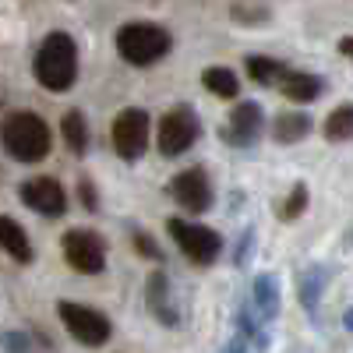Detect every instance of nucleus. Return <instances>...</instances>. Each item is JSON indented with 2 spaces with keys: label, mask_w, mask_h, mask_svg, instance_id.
Listing matches in <instances>:
<instances>
[{
  "label": "nucleus",
  "mask_w": 353,
  "mask_h": 353,
  "mask_svg": "<svg viewBox=\"0 0 353 353\" xmlns=\"http://www.w3.org/2000/svg\"><path fill=\"white\" fill-rule=\"evenodd\" d=\"M64 141H68V149L74 156H81L88 149V124H85V117L78 110H68L64 113Z\"/></svg>",
  "instance_id": "20"
},
{
  "label": "nucleus",
  "mask_w": 353,
  "mask_h": 353,
  "mask_svg": "<svg viewBox=\"0 0 353 353\" xmlns=\"http://www.w3.org/2000/svg\"><path fill=\"white\" fill-rule=\"evenodd\" d=\"M0 141H4L8 156H14L18 163H39L50 156V128L32 110L11 113L0 124Z\"/></svg>",
  "instance_id": "2"
},
{
  "label": "nucleus",
  "mask_w": 353,
  "mask_h": 353,
  "mask_svg": "<svg viewBox=\"0 0 353 353\" xmlns=\"http://www.w3.org/2000/svg\"><path fill=\"white\" fill-rule=\"evenodd\" d=\"M201 124H198V113L191 106H173L163 121H159V152L163 156H184L191 145L198 141Z\"/></svg>",
  "instance_id": "4"
},
{
  "label": "nucleus",
  "mask_w": 353,
  "mask_h": 353,
  "mask_svg": "<svg viewBox=\"0 0 353 353\" xmlns=\"http://www.w3.org/2000/svg\"><path fill=\"white\" fill-rule=\"evenodd\" d=\"M325 283H329V269H325V265H311V269H304V276H301V304L307 311H318Z\"/></svg>",
  "instance_id": "16"
},
{
  "label": "nucleus",
  "mask_w": 353,
  "mask_h": 353,
  "mask_svg": "<svg viewBox=\"0 0 353 353\" xmlns=\"http://www.w3.org/2000/svg\"><path fill=\"white\" fill-rule=\"evenodd\" d=\"M57 314H61V321L68 325V332L81 343V346H103L113 332L110 318L99 314L96 307H85V304H74V301H61V307H57Z\"/></svg>",
  "instance_id": "5"
},
{
  "label": "nucleus",
  "mask_w": 353,
  "mask_h": 353,
  "mask_svg": "<svg viewBox=\"0 0 353 353\" xmlns=\"http://www.w3.org/2000/svg\"><path fill=\"white\" fill-rule=\"evenodd\" d=\"M170 233H173V241L181 244V251L194 261V265H212L223 241H219V233L209 230V226H201V223H188V219H170Z\"/></svg>",
  "instance_id": "7"
},
{
  "label": "nucleus",
  "mask_w": 353,
  "mask_h": 353,
  "mask_svg": "<svg viewBox=\"0 0 353 353\" xmlns=\"http://www.w3.org/2000/svg\"><path fill=\"white\" fill-rule=\"evenodd\" d=\"M339 53H346V57H353V39H343V43H339Z\"/></svg>",
  "instance_id": "28"
},
{
  "label": "nucleus",
  "mask_w": 353,
  "mask_h": 353,
  "mask_svg": "<svg viewBox=\"0 0 353 353\" xmlns=\"http://www.w3.org/2000/svg\"><path fill=\"white\" fill-rule=\"evenodd\" d=\"M36 78L50 92H68L78 78V50L68 32H50L36 53Z\"/></svg>",
  "instance_id": "1"
},
{
  "label": "nucleus",
  "mask_w": 353,
  "mask_h": 353,
  "mask_svg": "<svg viewBox=\"0 0 353 353\" xmlns=\"http://www.w3.org/2000/svg\"><path fill=\"white\" fill-rule=\"evenodd\" d=\"M170 32L163 25H152V21H131L117 32V53L124 57L128 64L134 68H149L156 64L159 57L170 53Z\"/></svg>",
  "instance_id": "3"
},
{
  "label": "nucleus",
  "mask_w": 353,
  "mask_h": 353,
  "mask_svg": "<svg viewBox=\"0 0 353 353\" xmlns=\"http://www.w3.org/2000/svg\"><path fill=\"white\" fill-rule=\"evenodd\" d=\"M145 301H149V311L156 314L159 325L173 329L176 321H181V311H176V304H173V290H170V279H166L163 269H156L149 276V283H145Z\"/></svg>",
  "instance_id": "11"
},
{
  "label": "nucleus",
  "mask_w": 353,
  "mask_h": 353,
  "mask_svg": "<svg viewBox=\"0 0 353 353\" xmlns=\"http://www.w3.org/2000/svg\"><path fill=\"white\" fill-rule=\"evenodd\" d=\"M0 248H4L18 265H28V261H32V244H28L25 230H21L14 219H8V216H0Z\"/></svg>",
  "instance_id": "14"
},
{
  "label": "nucleus",
  "mask_w": 353,
  "mask_h": 353,
  "mask_svg": "<svg viewBox=\"0 0 353 353\" xmlns=\"http://www.w3.org/2000/svg\"><path fill=\"white\" fill-rule=\"evenodd\" d=\"M149 145V113L145 110H124L113 121V149L121 159H138Z\"/></svg>",
  "instance_id": "8"
},
{
  "label": "nucleus",
  "mask_w": 353,
  "mask_h": 353,
  "mask_svg": "<svg viewBox=\"0 0 353 353\" xmlns=\"http://www.w3.org/2000/svg\"><path fill=\"white\" fill-rule=\"evenodd\" d=\"M346 329H350V332H353V307H350V311H346Z\"/></svg>",
  "instance_id": "29"
},
{
  "label": "nucleus",
  "mask_w": 353,
  "mask_h": 353,
  "mask_svg": "<svg viewBox=\"0 0 353 353\" xmlns=\"http://www.w3.org/2000/svg\"><path fill=\"white\" fill-rule=\"evenodd\" d=\"M18 194H21V201L28 205V209H36L39 216L57 219V216L68 212V194L53 176H32V181H25L18 188Z\"/></svg>",
  "instance_id": "9"
},
{
  "label": "nucleus",
  "mask_w": 353,
  "mask_h": 353,
  "mask_svg": "<svg viewBox=\"0 0 353 353\" xmlns=\"http://www.w3.org/2000/svg\"><path fill=\"white\" fill-rule=\"evenodd\" d=\"M134 248H138L141 254H149V258H156V261L163 258V251H159V248L152 244V237H149V233H134Z\"/></svg>",
  "instance_id": "25"
},
{
  "label": "nucleus",
  "mask_w": 353,
  "mask_h": 353,
  "mask_svg": "<svg viewBox=\"0 0 353 353\" xmlns=\"http://www.w3.org/2000/svg\"><path fill=\"white\" fill-rule=\"evenodd\" d=\"M230 18L233 21H241V25H261V21H269V8L265 4H233L230 8Z\"/></svg>",
  "instance_id": "23"
},
{
  "label": "nucleus",
  "mask_w": 353,
  "mask_h": 353,
  "mask_svg": "<svg viewBox=\"0 0 353 353\" xmlns=\"http://www.w3.org/2000/svg\"><path fill=\"white\" fill-rule=\"evenodd\" d=\"M304 209H307V188H304V184H293L290 194H286V201L279 205V219L290 223V219H297Z\"/></svg>",
  "instance_id": "22"
},
{
  "label": "nucleus",
  "mask_w": 353,
  "mask_h": 353,
  "mask_svg": "<svg viewBox=\"0 0 353 353\" xmlns=\"http://www.w3.org/2000/svg\"><path fill=\"white\" fill-rule=\"evenodd\" d=\"M279 88H283V96L293 99V103H314L321 96V78L318 74H304V71H290L279 81Z\"/></svg>",
  "instance_id": "15"
},
{
  "label": "nucleus",
  "mask_w": 353,
  "mask_h": 353,
  "mask_svg": "<svg viewBox=\"0 0 353 353\" xmlns=\"http://www.w3.org/2000/svg\"><path fill=\"white\" fill-rule=\"evenodd\" d=\"M170 191H173L176 205H184V209H191V212H205L212 205V184H209V176H205V170L176 173Z\"/></svg>",
  "instance_id": "10"
},
{
  "label": "nucleus",
  "mask_w": 353,
  "mask_h": 353,
  "mask_svg": "<svg viewBox=\"0 0 353 353\" xmlns=\"http://www.w3.org/2000/svg\"><path fill=\"white\" fill-rule=\"evenodd\" d=\"M350 241H353V237H350Z\"/></svg>",
  "instance_id": "30"
},
{
  "label": "nucleus",
  "mask_w": 353,
  "mask_h": 353,
  "mask_svg": "<svg viewBox=\"0 0 353 353\" xmlns=\"http://www.w3.org/2000/svg\"><path fill=\"white\" fill-rule=\"evenodd\" d=\"M307 131H311V117L307 113H279L276 128H272L276 141H283V145H293V141L307 138Z\"/></svg>",
  "instance_id": "17"
},
{
  "label": "nucleus",
  "mask_w": 353,
  "mask_h": 353,
  "mask_svg": "<svg viewBox=\"0 0 353 353\" xmlns=\"http://www.w3.org/2000/svg\"><path fill=\"white\" fill-rule=\"evenodd\" d=\"M201 85L209 88L212 96H219V99H233L241 92V81H237V74H233L230 68H209L201 74Z\"/></svg>",
  "instance_id": "18"
},
{
  "label": "nucleus",
  "mask_w": 353,
  "mask_h": 353,
  "mask_svg": "<svg viewBox=\"0 0 353 353\" xmlns=\"http://www.w3.org/2000/svg\"><path fill=\"white\" fill-rule=\"evenodd\" d=\"M248 346H251L248 339H233V343H230V346H226L223 353H248Z\"/></svg>",
  "instance_id": "27"
},
{
  "label": "nucleus",
  "mask_w": 353,
  "mask_h": 353,
  "mask_svg": "<svg viewBox=\"0 0 353 353\" xmlns=\"http://www.w3.org/2000/svg\"><path fill=\"white\" fill-rule=\"evenodd\" d=\"M64 258L74 272L96 276L106 269V244L96 230H68L64 233Z\"/></svg>",
  "instance_id": "6"
},
{
  "label": "nucleus",
  "mask_w": 353,
  "mask_h": 353,
  "mask_svg": "<svg viewBox=\"0 0 353 353\" xmlns=\"http://www.w3.org/2000/svg\"><path fill=\"white\" fill-rule=\"evenodd\" d=\"M258 134H261V106L258 103H241L230 113V124H226L223 138L230 145H237V149H248V145H254Z\"/></svg>",
  "instance_id": "12"
},
{
  "label": "nucleus",
  "mask_w": 353,
  "mask_h": 353,
  "mask_svg": "<svg viewBox=\"0 0 353 353\" xmlns=\"http://www.w3.org/2000/svg\"><path fill=\"white\" fill-rule=\"evenodd\" d=\"M248 74L258 85H279L290 74V68L279 64V61H272V57H248Z\"/></svg>",
  "instance_id": "19"
},
{
  "label": "nucleus",
  "mask_w": 353,
  "mask_h": 353,
  "mask_svg": "<svg viewBox=\"0 0 353 353\" xmlns=\"http://www.w3.org/2000/svg\"><path fill=\"white\" fill-rule=\"evenodd\" d=\"M78 194H81V201H85V209H88V212H96V209H99V205H96V191H92V184H88V181L78 184Z\"/></svg>",
  "instance_id": "26"
},
{
  "label": "nucleus",
  "mask_w": 353,
  "mask_h": 353,
  "mask_svg": "<svg viewBox=\"0 0 353 353\" xmlns=\"http://www.w3.org/2000/svg\"><path fill=\"white\" fill-rule=\"evenodd\" d=\"M325 138H329V141H350V138H353V106H350V103L329 113Z\"/></svg>",
  "instance_id": "21"
},
{
  "label": "nucleus",
  "mask_w": 353,
  "mask_h": 353,
  "mask_svg": "<svg viewBox=\"0 0 353 353\" xmlns=\"http://www.w3.org/2000/svg\"><path fill=\"white\" fill-rule=\"evenodd\" d=\"M0 343H4L8 353H28V336H21V332H4Z\"/></svg>",
  "instance_id": "24"
},
{
  "label": "nucleus",
  "mask_w": 353,
  "mask_h": 353,
  "mask_svg": "<svg viewBox=\"0 0 353 353\" xmlns=\"http://www.w3.org/2000/svg\"><path fill=\"white\" fill-rule=\"evenodd\" d=\"M251 297H254L258 318H261V321H272V318L279 314V279H276L272 272H261V276L254 279Z\"/></svg>",
  "instance_id": "13"
}]
</instances>
